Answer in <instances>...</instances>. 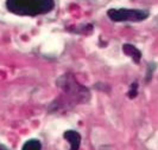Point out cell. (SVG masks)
Returning <instances> with one entry per match:
<instances>
[{
  "label": "cell",
  "instance_id": "6da1fadb",
  "mask_svg": "<svg viewBox=\"0 0 158 150\" xmlns=\"http://www.w3.org/2000/svg\"><path fill=\"white\" fill-rule=\"evenodd\" d=\"M57 87L61 90L62 96L51 103L49 112L65 111L75 105L86 103L90 99V92L86 87L80 84L73 73H64L56 82Z\"/></svg>",
  "mask_w": 158,
  "mask_h": 150
},
{
  "label": "cell",
  "instance_id": "7a4b0ae2",
  "mask_svg": "<svg viewBox=\"0 0 158 150\" xmlns=\"http://www.w3.org/2000/svg\"><path fill=\"white\" fill-rule=\"evenodd\" d=\"M8 12L22 17H37L50 13L55 8L54 0H6Z\"/></svg>",
  "mask_w": 158,
  "mask_h": 150
},
{
  "label": "cell",
  "instance_id": "3957f363",
  "mask_svg": "<svg viewBox=\"0 0 158 150\" xmlns=\"http://www.w3.org/2000/svg\"><path fill=\"white\" fill-rule=\"evenodd\" d=\"M150 12L148 10L139 8H110L107 11V17L115 23H140L148 19Z\"/></svg>",
  "mask_w": 158,
  "mask_h": 150
},
{
  "label": "cell",
  "instance_id": "277c9868",
  "mask_svg": "<svg viewBox=\"0 0 158 150\" xmlns=\"http://www.w3.org/2000/svg\"><path fill=\"white\" fill-rule=\"evenodd\" d=\"M64 140L69 143V150H79L81 145V135L75 130H67L63 134Z\"/></svg>",
  "mask_w": 158,
  "mask_h": 150
},
{
  "label": "cell",
  "instance_id": "5b68a950",
  "mask_svg": "<svg viewBox=\"0 0 158 150\" xmlns=\"http://www.w3.org/2000/svg\"><path fill=\"white\" fill-rule=\"evenodd\" d=\"M123 51L126 56H128L130 58H132V60L135 64H139L142 60V52L135 48L132 44H124L123 46Z\"/></svg>",
  "mask_w": 158,
  "mask_h": 150
},
{
  "label": "cell",
  "instance_id": "8992f818",
  "mask_svg": "<svg viewBox=\"0 0 158 150\" xmlns=\"http://www.w3.org/2000/svg\"><path fill=\"white\" fill-rule=\"evenodd\" d=\"M22 150H42V143L36 138H32L24 143Z\"/></svg>",
  "mask_w": 158,
  "mask_h": 150
},
{
  "label": "cell",
  "instance_id": "52a82bcc",
  "mask_svg": "<svg viewBox=\"0 0 158 150\" xmlns=\"http://www.w3.org/2000/svg\"><path fill=\"white\" fill-rule=\"evenodd\" d=\"M137 96H138V84L135 82V83H132L131 87H130V90H128V92H127V97L131 98V99H133Z\"/></svg>",
  "mask_w": 158,
  "mask_h": 150
},
{
  "label": "cell",
  "instance_id": "ba28073f",
  "mask_svg": "<svg viewBox=\"0 0 158 150\" xmlns=\"http://www.w3.org/2000/svg\"><path fill=\"white\" fill-rule=\"evenodd\" d=\"M0 150H8L5 145H2V144H0Z\"/></svg>",
  "mask_w": 158,
  "mask_h": 150
}]
</instances>
